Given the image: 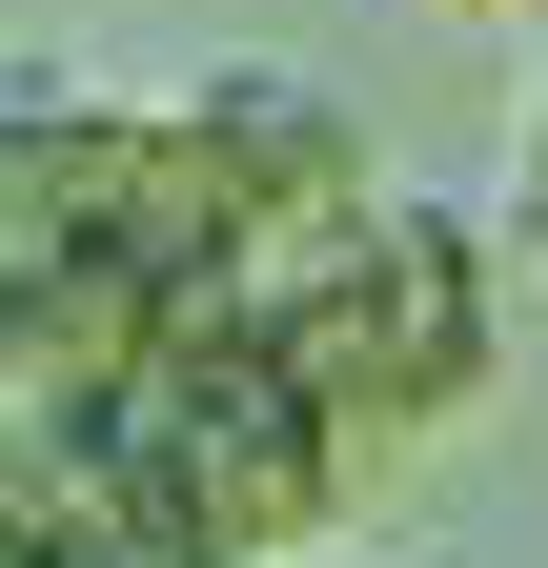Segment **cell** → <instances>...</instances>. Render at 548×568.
<instances>
[{"mask_svg":"<svg viewBox=\"0 0 548 568\" xmlns=\"http://www.w3.org/2000/svg\"><path fill=\"white\" fill-rule=\"evenodd\" d=\"M122 447H143V508H163L183 548H224V568H285L325 508H346V467H366L264 345H183V366H143V386H122Z\"/></svg>","mask_w":548,"mask_h":568,"instance_id":"obj_1","label":"cell"},{"mask_svg":"<svg viewBox=\"0 0 548 568\" xmlns=\"http://www.w3.org/2000/svg\"><path fill=\"white\" fill-rule=\"evenodd\" d=\"M183 142H203V183L244 203V244H264V224H346V203H386V183H366V122L305 102L285 61H224V82L183 102Z\"/></svg>","mask_w":548,"mask_h":568,"instance_id":"obj_2","label":"cell"},{"mask_svg":"<svg viewBox=\"0 0 548 568\" xmlns=\"http://www.w3.org/2000/svg\"><path fill=\"white\" fill-rule=\"evenodd\" d=\"M508 244L548 264V102H528V163H508Z\"/></svg>","mask_w":548,"mask_h":568,"instance_id":"obj_3","label":"cell"},{"mask_svg":"<svg viewBox=\"0 0 548 568\" xmlns=\"http://www.w3.org/2000/svg\"><path fill=\"white\" fill-rule=\"evenodd\" d=\"M467 21H528V0H467Z\"/></svg>","mask_w":548,"mask_h":568,"instance_id":"obj_4","label":"cell"}]
</instances>
